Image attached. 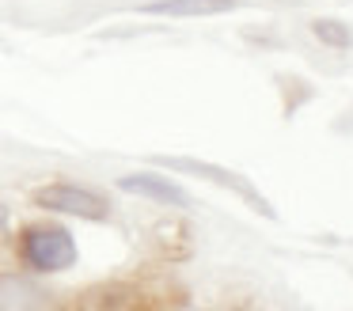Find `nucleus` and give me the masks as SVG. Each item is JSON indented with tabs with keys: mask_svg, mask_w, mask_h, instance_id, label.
<instances>
[{
	"mask_svg": "<svg viewBox=\"0 0 353 311\" xmlns=\"http://www.w3.org/2000/svg\"><path fill=\"white\" fill-rule=\"evenodd\" d=\"M69 311H148V303L133 285L107 281V285H92L88 292H80Z\"/></svg>",
	"mask_w": 353,
	"mask_h": 311,
	"instance_id": "3",
	"label": "nucleus"
},
{
	"mask_svg": "<svg viewBox=\"0 0 353 311\" xmlns=\"http://www.w3.org/2000/svg\"><path fill=\"white\" fill-rule=\"evenodd\" d=\"M0 311H57L54 296L23 273H0Z\"/></svg>",
	"mask_w": 353,
	"mask_h": 311,
	"instance_id": "4",
	"label": "nucleus"
},
{
	"mask_svg": "<svg viewBox=\"0 0 353 311\" xmlns=\"http://www.w3.org/2000/svg\"><path fill=\"white\" fill-rule=\"evenodd\" d=\"M312 30H315V38H319V42L334 46V50H345V46H353V34L342 27V23H334V19H315Z\"/></svg>",
	"mask_w": 353,
	"mask_h": 311,
	"instance_id": "7",
	"label": "nucleus"
},
{
	"mask_svg": "<svg viewBox=\"0 0 353 311\" xmlns=\"http://www.w3.org/2000/svg\"><path fill=\"white\" fill-rule=\"evenodd\" d=\"M118 186H122L125 194H141V197H152V201H163V205H186L183 190L171 179H160V174H125Z\"/></svg>",
	"mask_w": 353,
	"mask_h": 311,
	"instance_id": "6",
	"label": "nucleus"
},
{
	"mask_svg": "<svg viewBox=\"0 0 353 311\" xmlns=\"http://www.w3.org/2000/svg\"><path fill=\"white\" fill-rule=\"evenodd\" d=\"M8 205H0V243H8Z\"/></svg>",
	"mask_w": 353,
	"mask_h": 311,
	"instance_id": "8",
	"label": "nucleus"
},
{
	"mask_svg": "<svg viewBox=\"0 0 353 311\" xmlns=\"http://www.w3.org/2000/svg\"><path fill=\"white\" fill-rule=\"evenodd\" d=\"M148 15H175V19H205V15L236 12V0H152L145 4Z\"/></svg>",
	"mask_w": 353,
	"mask_h": 311,
	"instance_id": "5",
	"label": "nucleus"
},
{
	"mask_svg": "<svg viewBox=\"0 0 353 311\" xmlns=\"http://www.w3.org/2000/svg\"><path fill=\"white\" fill-rule=\"evenodd\" d=\"M34 205L50 212H65V217H80V220H107L110 205L103 194L77 182H50V186L34 190Z\"/></svg>",
	"mask_w": 353,
	"mask_h": 311,
	"instance_id": "2",
	"label": "nucleus"
},
{
	"mask_svg": "<svg viewBox=\"0 0 353 311\" xmlns=\"http://www.w3.org/2000/svg\"><path fill=\"white\" fill-rule=\"evenodd\" d=\"M19 258L34 273H61L77 262V239L61 224H27L19 232Z\"/></svg>",
	"mask_w": 353,
	"mask_h": 311,
	"instance_id": "1",
	"label": "nucleus"
}]
</instances>
